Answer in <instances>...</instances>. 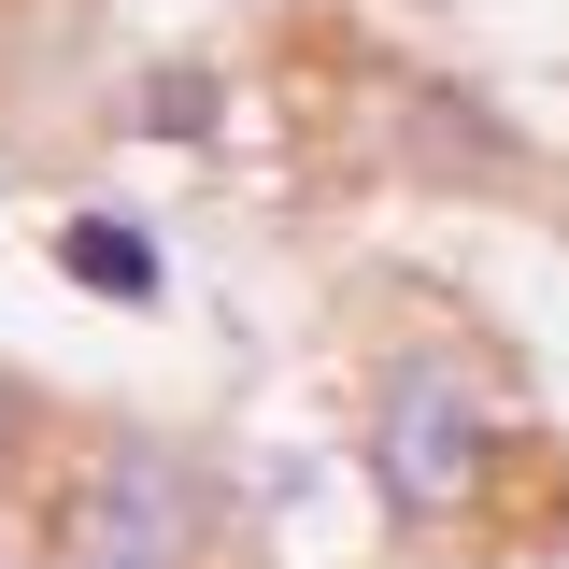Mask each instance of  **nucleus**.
<instances>
[{
  "label": "nucleus",
  "instance_id": "4",
  "mask_svg": "<svg viewBox=\"0 0 569 569\" xmlns=\"http://www.w3.org/2000/svg\"><path fill=\"white\" fill-rule=\"evenodd\" d=\"M14 456H29V385L0 370V485H14Z\"/></svg>",
  "mask_w": 569,
  "mask_h": 569
},
{
  "label": "nucleus",
  "instance_id": "2",
  "mask_svg": "<svg viewBox=\"0 0 569 569\" xmlns=\"http://www.w3.org/2000/svg\"><path fill=\"white\" fill-rule=\"evenodd\" d=\"M43 569H242L228 512L171 441H100L43 512Z\"/></svg>",
  "mask_w": 569,
  "mask_h": 569
},
{
  "label": "nucleus",
  "instance_id": "1",
  "mask_svg": "<svg viewBox=\"0 0 569 569\" xmlns=\"http://www.w3.org/2000/svg\"><path fill=\"white\" fill-rule=\"evenodd\" d=\"M512 456H527V427H512V399L485 385L470 342H399L370 370V498H385L413 541L485 527L498 485H512Z\"/></svg>",
  "mask_w": 569,
  "mask_h": 569
},
{
  "label": "nucleus",
  "instance_id": "3",
  "mask_svg": "<svg viewBox=\"0 0 569 569\" xmlns=\"http://www.w3.org/2000/svg\"><path fill=\"white\" fill-rule=\"evenodd\" d=\"M58 271L71 284H114V299H157V242H142L129 213H71V228H58Z\"/></svg>",
  "mask_w": 569,
  "mask_h": 569
}]
</instances>
